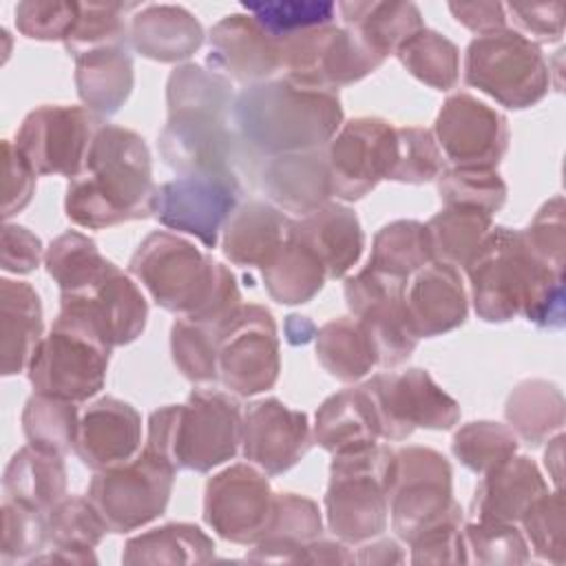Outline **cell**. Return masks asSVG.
<instances>
[{
  "label": "cell",
  "instance_id": "9c48e42d",
  "mask_svg": "<svg viewBox=\"0 0 566 566\" xmlns=\"http://www.w3.org/2000/svg\"><path fill=\"white\" fill-rule=\"evenodd\" d=\"M175 473L177 469L170 462L144 447L128 462L95 471L86 495L108 531L126 533L164 513Z\"/></svg>",
  "mask_w": 566,
  "mask_h": 566
},
{
  "label": "cell",
  "instance_id": "9a60e30c",
  "mask_svg": "<svg viewBox=\"0 0 566 566\" xmlns=\"http://www.w3.org/2000/svg\"><path fill=\"white\" fill-rule=\"evenodd\" d=\"M363 387L374 402L385 440H405L418 427L451 429L460 420L458 402L433 382L427 369L382 371Z\"/></svg>",
  "mask_w": 566,
  "mask_h": 566
},
{
  "label": "cell",
  "instance_id": "d4e9b609",
  "mask_svg": "<svg viewBox=\"0 0 566 566\" xmlns=\"http://www.w3.org/2000/svg\"><path fill=\"white\" fill-rule=\"evenodd\" d=\"M405 310L418 338H433L460 327L469 303L458 268L431 261L407 279Z\"/></svg>",
  "mask_w": 566,
  "mask_h": 566
},
{
  "label": "cell",
  "instance_id": "6da1fadb",
  "mask_svg": "<svg viewBox=\"0 0 566 566\" xmlns=\"http://www.w3.org/2000/svg\"><path fill=\"white\" fill-rule=\"evenodd\" d=\"M464 270L482 321L506 323L522 314L544 329L564 327V272L537 259L522 230L491 228Z\"/></svg>",
  "mask_w": 566,
  "mask_h": 566
},
{
  "label": "cell",
  "instance_id": "5bb4252c",
  "mask_svg": "<svg viewBox=\"0 0 566 566\" xmlns=\"http://www.w3.org/2000/svg\"><path fill=\"white\" fill-rule=\"evenodd\" d=\"M241 184L234 172L181 175L155 188L150 214L166 228L214 248L219 232L237 210Z\"/></svg>",
  "mask_w": 566,
  "mask_h": 566
},
{
  "label": "cell",
  "instance_id": "6f0895ef",
  "mask_svg": "<svg viewBox=\"0 0 566 566\" xmlns=\"http://www.w3.org/2000/svg\"><path fill=\"white\" fill-rule=\"evenodd\" d=\"M522 237L528 245V250L548 263L551 268L564 272L566 265V221H564V199L562 195H555L548 199L526 230H522Z\"/></svg>",
  "mask_w": 566,
  "mask_h": 566
},
{
  "label": "cell",
  "instance_id": "74e56055",
  "mask_svg": "<svg viewBox=\"0 0 566 566\" xmlns=\"http://www.w3.org/2000/svg\"><path fill=\"white\" fill-rule=\"evenodd\" d=\"M268 294L281 305H298L314 298L327 272L321 259L290 228V237L279 254L261 270Z\"/></svg>",
  "mask_w": 566,
  "mask_h": 566
},
{
  "label": "cell",
  "instance_id": "836d02e7",
  "mask_svg": "<svg viewBox=\"0 0 566 566\" xmlns=\"http://www.w3.org/2000/svg\"><path fill=\"white\" fill-rule=\"evenodd\" d=\"M336 11L343 18V27L382 60L424 27L422 13L413 2L354 0L338 2Z\"/></svg>",
  "mask_w": 566,
  "mask_h": 566
},
{
  "label": "cell",
  "instance_id": "8d00e7d4",
  "mask_svg": "<svg viewBox=\"0 0 566 566\" xmlns=\"http://www.w3.org/2000/svg\"><path fill=\"white\" fill-rule=\"evenodd\" d=\"M321 526V513L312 500L296 493H274L270 524L250 559L287 562V553H294L292 562H296L298 548L316 539Z\"/></svg>",
  "mask_w": 566,
  "mask_h": 566
},
{
  "label": "cell",
  "instance_id": "f35d334b",
  "mask_svg": "<svg viewBox=\"0 0 566 566\" xmlns=\"http://www.w3.org/2000/svg\"><path fill=\"white\" fill-rule=\"evenodd\" d=\"M504 416L515 438L537 447L564 424L562 389L548 380H524L511 391Z\"/></svg>",
  "mask_w": 566,
  "mask_h": 566
},
{
  "label": "cell",
  "instance_id": "680465c9",
  "mask_svg": "<svg viewBox=\"0 0 566 566\" xmlns=\"http://www.w3.org/2000/svg\"><path fill=\"white\" fill-rule=\"evenodd\" d=\"M49 542L46 513L7 500L2 506V557H27Z\"/></svg>",
  "mask_w": 566,
  "mask_h": 566
},
{
  "label": "cell",
  "instance_id": "db71d44e",
  "mask_svg": "<svg viewBox=\"0 0 566 566\" xmlns=\"http://www.w3.org/2000/svg\"><path fill=\"white\" fill-rule=\"evenodd\" d=\"M464 562L482 564H515L528 559V546L513 524L504 522H471L462 528Z\"/></svg>",
  "mask_w": 566,
  "mask_h": 566
},
{
  "label": "cell",
  "instance_id": "f907efd6",
  "mask_svg": "<svg viewBox=\"0 0 566 566\" xmlns=\"http://www.w3.org/2000/svg\"><path fill=\"white\" fill-rule=\"evenodd\" d=\"M135 9L137 4L126 2H80L77 20L64 40L66 51L75 57L104 44H130L126 13Z\"/></svg>",
  "mask_w": 566,
  "mask_h": 566
},
{
  "label": "cell",
  "instance_id": "6125c7cd",
  "mask_svg": "<svg viewBox=\"0 0 566 566\" xmlns=\"http://www.w3.org/2000/svg\"><path fill=\"white\" fill-rule=\"evenodd\" d=\"M42 259V241L24 226L7 223L2 230V270L27 274Z\"/></svg>",
  "mask_w": 566,
  "mask_h": 566
},
{
  "label": "cell",
  "instance_id": "d6986e66",
  "mask_svg": "<svg viewBox=\"0 0 566 566\" xmlns=\"http://www.w3.org/2000/svg\"><path fill=\"white\" fill-rule=\"evenodd\" d=\"M274 493L259 467L232 464L206 484L203 520L217 535L237 544H256L272 517Z\"/></svg>",
  "mask_w": 566,
  "mask_h": 566
},
{
  "label": "cell",
  "instance_id": "ab89813d",
  "mask_svg": "<svg viewBox=\"0 0 566 566\" xmlns=\"http://www.w3.org/2000/svg\"><path fill=\"white\" fill-rule=\"evenodd\" d=\"M491 228V214L478 208L444 206L427 223L433 261L467 268Z\"/></svg>",
  "mask_w": 566,
  "mask_h": 566
},
{
  "label": "cell",
  "instance_id": "1f68e13d",
  "mask_svg": "<svg viewBox=\"0 0 566 566\" xmlns=\"http://www.w3.org/2000/svg\"><path fill=\"white\" fill-rule=\"evenodd\" d=\"M380 424L374 402L363 385L329 396L316 411L312 440L329 453L376 444Z\"/></svg>",
  "mask_w": 566,
  "mask_h": 566
},
{
  "label": "cell",
  "instance_id": "e7e4bbea",
  "mask_svg": "<svg viewBox=\"0 0 566 566\" xmlns=\"http://www.w3.org/2000/svg\"><path fill=\"white\" fill-rule=\"evenodd\" d=\"M316 327L307 316H298V314H290L285 321V338L292 345H305L314 338Z\"/></svg>",
  "mask_w": 566,
  "mask_h": 566
},
{
  "label": "cell",
  "instance_id": "b9f144b4",
  "mask_svg": "<svg viewBox=\"0 0 566 566\" xmlns=\"http://www.w3.org/2000/svg\"><path fill=\"white\" fill-rule=\"evenodd\" d=\"M214 553L212 539L195 524H166L126 544L122 559L126 564L161 562H208Z\"/></svg>",
  "mask_w": 566,
  "mask_h": 566
},
{
  "label": "cell",
  "instance_id": "d6a6232c",
  "mask_svg": "<svg viewBox=\"0 0 566 566\" xmlns=\"http://www.w3.org/2000/svg\"><path fill=\"white\" fill-rule=\"evenodd\" d=\"M42 340V305L38 292L24 281H0V354L2 374L13 376L29 367Z\"/></svg>",
  "mask_w": 566,
  "mask_h": 566
},
{
  "label": "cell",
  "instance_id": "484cf974",
  "mask_svg": "<svg viewBox=\"0 0 566 566\" xmlns=\"http://www.w3.org/2000/svg\"><path fill=\"white\" fill-rule=\"evenodd\" d=\"M261 188L283 212L305 217L318 210L332 197L325 150L270 157L261 170Z\"/></svg>",
  "mask_w": 566,
  "mask_h": 566
},
{
  "label": "cell",
  "instance_id": "e575fe53",
  "mask_svg": "<svg viewBox=\"0 0 566 566\" xmlns=\"http://www.w3.org/2000/svg\"><path fill=\"white\" fill-rule=\"evenodd\" d=\"M7 500L46 513L66 493V469L57 453L22 447L7 464L2 480Z\"/></svg>",
  "mask_w": 566,
  "mask_h": 566
},
{
  "label": "cell",
  "instance_id": "4fadbf2b",
  "mask_svg": "<svg viewBox=\"0 0 566 566\" xmlns=\"http://www.w3.org/2000/svg\"><path fill=\"white\" fill-rule=\"evenodd\" d=\"M382 62L349 29L336 24L281 40V69L285 77L312 88L336 91L363 80Z\"/></svg>",
  "mask_w": 566,
  "mask_h": 566
},
{
  "label": "cell",
  "instance_id": "91938a15",
  "mask_svg": "<svg viewBox=\"0 0 566 566\" xmlns=\"http://www.w3.org/2000/svg\"><path fill=\"white\" fill-rule=\"evenodd\" d=\"M506 20H513L522 35L539 42H557L564 35V2L504 4Z\"/></svg>",
  "mask_w": 566,
  "mask_h": 566
},
{
  "label": "cell",
  "instance_id": "f6af8a7d",
  "mask_svg": "<svg viewBox=\"0 0 566 566\" xmlns=\"http://www.w3.org/2000/svg\"><path fill=\"white\" fill-rule=\"evenodd\" d=\"M77 422L75 402L44 394H33L22 411V429L29 444L57 455H64L73 447Z\"/></svg>",
  "mask_w": 566,
  "mask_h": 566
},
{
  "label": "cell",
  "instance_id": "ee69618b",
  "mask_svg": "<svg viewBox=\"0 0 566 566\" xmlns=\"http://www.w3.org/2000/svg\"><path fill=\"white\" fill-rule=\"evenodd\" d=\"M431 261V241L427 234V226L420 221H391L382 226L374 237L369 265L378 270L409 279L413 272Z\"/></svg>",
  "mask_w": 566,
  "mask_h": 566
},
{
  "label": "cell",
  "instance_id": "4316f807",
  "mask_svg": "<svg viewBox=\"0 0 566 566\" xmlns=\"http://www.w3.org/2000/svg\"><path fill=\"white\" fill-rule=\"evenodd\" d=\"M546 491L548 484L537 464L526 455H511L482 475L471 500V513L480 522L513 524Z\"/></svg>",
  "mask_w": 566,
  "mask_h": 566
},
{
  "label": "cell",
  "instance_id": "d590c367",
  "mask_svg": "<svg viewBox=\"0 0 566 566\" xmlns=\"http://www.w3.org/2000/svg\"><path fill=\"white\" fill-rule=\"evenodd\" d=\"M316 358L340 382H356L378 365L371 336L352 316L332 318L316 332Z\"/></svg>",
  "mask_w": 566,
  "mask_h": 566
},
{
  "label": "cell",
  "instance_id": "603a6c76",
  "mask_svg": "<svg viewBox=\"0 0 566 566\" xmlns=\"http://www.w3.org/2000/svg\"><path fill=\"white\" fill-rule=\"evenodd\" d=\"M210 71L245 86L270 80L281 71V42L250 13L221 18L208 35Z\"/></svg>",
  "mask_w": 566,
  "mask_h": 566
},
{
  "label": "cell",
  "instance_id": "30bf717a",
  "mask_svg": "<svg viewBox=\"0 0 566 566\" xmlns=\"http://www.w3.org/2000/svg\"><path fill=\"white\" fill-rule=\"evenodd\" d=\"M146 318L148 303L142 290L113 265L95 285L82 292H60V314L55 321L113 349L142 336Z\"/></svg>",
  "mask_w": 566,
  "mask_h": 566
},
{
  "label": "cell",
  "instance_id": "be15d7a7",
  "mask_svg": "<svg viewBox=\"0 0 566 566\" xmlns=\"http://www.w3.org/2000/svg\"><path fill=\"white\" fill-rule=\"evenodd\" d=\"M453 18L478 35L506 29V11L500 2H449Z\"/></svg>",
  "mask_w": 566,
  "mask_h": 566
},
{
  "label": "cell",
  "instance_id": "bcb514c9",
  "mask_svg": "<svg viewBox=\"0 0 566 566\" xmlns=\"http://www.w3.org/2000/svg\"><path fill=\"white\" fill-rule=\"evenodd\" d=\"M108 531L106 522L88 497H62L46 511V535L53 548L91 553Z\"/></svg>",
  "mask_w": 566,
  "mask_h": 566
},
{
  "label": "cell",
  "instance_id": "60d3db41",
  "mask_svg": "<svg viewBox=\"0 0 566 566\" xmlns=\"http://www.w3.org/2000/svg\"><path fill=\"white\" fill-rule=\"evenodd\" d=\"M44 265L60 292H82L95 285L115 263L99 254L93 239L69 230L51 241L44 252Z\"/></svg>",
  "mask_w": 566,
  "mask_h": 566
},
{
  "label": "cell",
  "instance_id": "e0dca14e",
  "mask_svg": "<svg viewBox=\"0 0 566 566\" xmlns=\"http://www.w3.org/2000/svg\"><path fill=\"white\" fill-rule=\"evenodd\" d=\"M405 285L407 279L369 263L345 283V298L352 314L371 336L378 365L389 369L405 363L418 345L405 310Z\"/></svg>",
  "mask_w": 566,
  "mask_h": 566
},
{
  "label": "cell",
  "instance_id": "681fc988",
  "mask_svg": "<svg viewBox=\"0 0 566 566\" xmlns=\"http://www.w3.org/2000/svg\"><path fill=\"white\" fill-rule=\"evenodd\" d=\"M453 455L473 473L484 475L506 462L517 451L515 433L497 422H469L455 431L451 442Z\"/></svg>",
  "mask_w": 566,
  "mask_h": 566
},
{
  "label": "cell",
  "instance_id": "ac0fdd59",
  "mask_svg": "<svg viewBox=\"0 0 566 566\" xmlns=\"http://www.w3.org/2000/svg\"><path fill=\"white\" fill-rule=\"evenodd\" d=\"M325 155L332 197L363 199L391 172L396 128L380 117H356L338 128Z\"/></svg>",
  "mask_w": 566,
  "mask_h": 566
},
{
  "label": "cell",
  "instance_id": "816d5d0a",
  "mask_svg": "<svg viewBox=\"0 0 566 566\" xmlns=\"http://www.w3.org/2000/svg\"><path fill=\"white\" fill-rule=\"evenodd\" d=\"M170 352L177 369L192 382H212L217 374V336L210 327L179 316L170 329Z\"/></svg>",
  "mask_w": 566,
  "mask_h": 566
},
{
  "label": "cell",
  "instance_id": "7dc6e473",
  "mask_svg": "<svg viewBox=\"0 0 566 566\" xmlns=\"http://www.w3.org/2000/svg\"><path fill=\"white\" fill-rule=\"evenodd\" d=\"M250 13L279 42L296 33L334 24L336 4L329 0H265L243 2Z\"/></svg>",
  "mask_w": 566,
  "mask_h": 566
},
{
  "label": "cell",
  "instance_id": "c3c4849f",
  "mask_svg": "<svg viewBox=\"0 0 566 566\" xmlns=\"http://www.w3.org/2000/svg\"><path fill=\"white\" fill-rule=\"evenodd\" d=\"M438 192L444 206L478 208L491 217L506 201V184L495 168H444L438 175Z\"/></svg>",
  "mask_w": 566,
  "mask_h": 566
},
{
  "label": "cell",
  "instance_id": "277c9868",
  "mask_svg": "<svg viewBox=\"0 0 566 566\" xmlns=\"http://www.w3.org/2000/svg\"><path fill=\"white\" fill-rule=\"evenodd\" d=\"M232 122L241 142L270 159L329 144L343 126V108L336 91L281 77L245 86L234 97Z\"/></svg>",
  "mask_w": 566,
  "mask_h": 566
},
{
  "label": "cell",
  "instance_id": "8992f818",
  "mask_svg": "<svg viewBox=\"0 0 566 566\" xmlns=\"http://www.w3.org/2000/svg\"><path fill=\"white\" fill-rule=\"evenodd\" d=\"M394 453L378 442L334 453L325 511L329 528L343 542H365L385 531Z\"/></svg>",
  "mask_w": 566,
  "mask_h": 566
},
{
  "label": "cell",
  "instance_id": "7bdbcfd3",
  "mask_svg": "<svg viewBox=\"0 0 566 566\" xmlns=\"http://www.w3.org/2000/svg\"><path fill=\"white\" fill-rule=\"evenodd\" d=\"M402 66L422 84L436 91H449L460 77V51L442 33L422 27L409 35L396 51Z\"/></svg>",
  "mask_w": 566,
  "mask_h": 566
},
{
  "label": "cell",
  "instance_id": "cb8c5ba5",
  "mask_svg": "<svg viewBox=\"0 0 566 566\" xmlns=\"http://www.w3.org/2000/svg\"><path fill=\"white\" fill-rule=\"evenodd\" d=\"M142 447V416L128 402L104 396L80 416L75 455L93 471L128 462Z\"/></svg>",
  "mask_w": 566,
  "mask_h": 566
},
{
  "label": "cell",
  "instance_id": "f5cc1de1",
  "mask_svg": "<svg viewBox=\"0 0 566 566\" xmlns=\"http://www.w3.org/2000/svg\"><path fill=\"white\" fill-rule=\"evenodd\" d=\"M444 170L442 153L427 128H396V157L387 179L402 184H424Z\"/></svg>",
  "mask_w": 566,
  "mask_h": 566
},
{
  "label": "cell",
  "instance_id": "94428289",
  "mask_svg": "<svg viewBox=\"0 0 566 566\" xmlns=\"http://www.w3.org/2000/svg\"><path fill=\"white\" fill-rule=\"evenodd\" d=\"M2 157H4L2 214H4V219H9L15 212H20L22 208H27V203L31 201L38 172L33 170L29 159L20 153V148L9 139H4V144H2Z\"/></svg>",
  "mask_w": 566,
  "mask_h": 566
},
{
  "label": "cell",
  "instance_id": "44dd1931",
  "mask_svg": "<svg viewBox=\"0 0 566 566\" xmlns=\"http://www.w3.org/2000/svg\"><path fill=\"white\" fill-rule=\"evenodd\" d=\"M221 111L186 108L168 113L159 133V153L179 175L232 172L234 135Z\"/></svg>",
  "mask_w": 566,
  "mask_h": 566
},
{
  "label": "cell",
  "instance_id": "52a82bcc",
  "mask_svg": "<svg viewBox=\"0 0 566 566\" xmlns=\"http://www.w3.org/2000/svg\"><path fill=\"white\" fill-rule=\"evenodd\" d=\"M464 82L506 108H528L548 93L551 66L537 42L506 27L469 42Z\"/></svg>",
  "mask_w": 566,
  "mask_h": 566
},
{
  "label": "cell",
  "instance_id": "f1b7e54d",
  "mask_svg": "<svg viewBox=\"0 0 566 566\" xmlns=\"http://www.w3.org/2000/svg\"><path fill=\"white\" fill-rule=\"evenodd\" d=\"M292 232L321 259L327 279L345 276L360 259L365 234L356 212L343 203L327 201L318 210L292 219Z\"/></svg>",
  "mask_w": 566,
  "mask_h": 566
},
{
  "label": "cell",
  "instance_id": "f546056e",
  "mask_svg": "<svg viewBox=\"0 0 566 566\" xmlns=\"http://www.w3.org/2000/svg\"><path fill=\"white\" fill-rule=\"evenodd\" d=\"M292 219L268 201L237 206L223 226V254L237 265L265 268L290 237Z\"/></svg>",
  "mask_w": 566,
  "mask_h": 566
},
{
  "label": "cell",
  "instance_id": "7402d4cb",
  "mask_svg": "<svg viewBox=\"0 0 566 566\" xmlns=\"http://www.w3.org/2000/svg\"><path fill=\"white\" fill-rule=\"evenodd\" d=\"M310 447L312 431L303 411L290 409L276 398H265L252 402L243 413V455L265 475L292 469Z\"/></svg>",
  "mask_w": 566,
  "mask_h": 566
},
{
  "label": "cell",
  "instance_id": "7a4b0ae2",
  "mask_svg": "<svg viewBox=\"0 0 566 566\" xmlns=\"http://www.w3.org/2000/svg\"><path fill=\"white\" fill-rule=\"evenodd\" d=\"M128 272L153 301L217 332L243 303L234 274L195 243L157 230L130 256Z\"/></svg>",
  "mask_w": 566,
  "mask_h": 566
},
{
  "label": "cell",
  "instance_id": "03108f58",
  "mask_svg": "<svg viewBox=\"0 0 566 566\" xmlns=\"http://www.w3.org/2000/svg\"><path fill=\"white\" fill-rule=\"evenodd\" d=\"M562 451H564V436L557 433L544 453V464L553 478V482L559 486L562 484Z\"/></svg>",
  "mask_w": 566,
  "mask_h": 566
},
{
  "label": "cell",
  "instance_id": "2e32d148",
  "mask_svg": "<svg viewBox=\"0 0 566 566\" xmlns=\"http://www.w3.org/2000/svg\"><path fill=\"white\" fill-rule=\"evenodd\" d=\"M104 117L86 106L44 104L31 111L15 133V146L38 175L77 177Z\"/></svg>",
  "mask_w": 566,
  "mask_h": 566
},
{
  "label": "cell",
  "instance_id": "3957f363",
  "mask_svg": "<svg viewBox=\"0 0 566 566\" xmlns=\"http://www.w3.org/2000/svg\"><path fill=\"white\" fill-rule=\"evenodd\" d=\"M150 153L135 130L104 124L88 148L84 168L69 181L66 217L88 230L144 219L153 199Z\"/></svg>",
  "mask_w": 566,
  "mask_h": 566
},
{
  "label": "cell",
  "instance_id": "11a10c76",
  "mask_svg": "<svg viewBox=\"0 0 566 566\" xmlns=\"http://www.w3.org/2000/svg\"><path fill=\"white\" fill-rule=\"evenodd\" d=\"M80 2L71 0H24L13 9L18 31L29 40L64 42L77 20Z\"/></svg>",
  "mask_w": 566,
  "mask_h": 566
},
{
  "label": "cell",
  "instance_id": "ba28073f",
  "mask_svg": "<svg viewBox=\"0 0 566 566\" xmlns=\"http://www.w3.org/2000/svg\"><path fill=\"white\" fill-rule=\"evenodd\" d=\"M391 526L405 542L462 522V509L451 493V464L427 447H407L394 453L389 486Z\"/></svg>",
  "mask_w": 566,
  "mask_h": 566
},
{
  "label": "cell",
  "instance_id": "83f0119b",
  "mask_svg": "<svg viewBox=\"0 0 566 566\" xmlns=\"http://www.w3.org/2000/svg\"><path fill=\"white\" fill-rule=\"evenodd\" d=\"M203 40L201 22L181 4H146L128 22L130 46L155 62L188 60Z\"/></svg>",
  "mask_w": 566,
  "mask_h": 566
},
{
  "label": "cell",
  "instance_id": "ffe728a7",
  "mask_svg": "<svg viewBox=\"0 0 566 566\" xmlns=\"http://www.w3.org/2000/svg\"><path fill=\"white\" fill-rule=\"evenodd\" d=\"M436 142L453 166L495 168L509 148V124L495 108L458 93L438 113Z\"/></svg>",
  "mask_w": 566,
  "mask_h": 566
},
{
  "label": "cell",
  "instance_id": "9f6ffc18",
  "mask_svg": "<svg viewBox=\"0 0 566 566\" xmlns=\"http://www.w3.org/2000/svg\"><path fill=\"white\" fill-rule=\"evenodd\" d=\"M533 551L555 564L564 562V500L562 493H544L522 517Z\"/></svg>",
  "mask_w": 566,
  "mask_h": 566
},
{
  "label": "cell",
  "instance_id": "5b68a950",
  "mask_svg": "<svg viewBox=\"0 0 566 566\" xmlns=\"http://www.w3.org/2000/svg\"><path fill=\"white\" fill-rule=\"evenodd\" d=\"M241 433L243 413L232 396L195 389L186 405H168L150 413L146 449L177 471L206 473L237 455Z\"/></svg>",
  "mask_w": 566,
  "mask_h": 566
},
{
  "label": "cell",
  "instance_id": "7c38bea8",
  "mask_svg": "<svg viewBox=\"0 0 566 566\" xmlns=\"http://www.w3.org/2000/svg\"><path fill=\"white\" fill-rule=\"evenodd\" d=\"M108 356V347L55 321L29 360V382L35 394L84 402L104 387Z\"/></svg>",
  "mask_w": 566,
  "mask_h": 566
},
{
  "label": "cell",
  "instance_id": "4dcf8cb0",
  "mask_svg": "<svg viewBox=\"0 0 566 566\" xmlns=\"http://www.w3.org/2000/svg\"><path fill=\"white\" fill-rule=\"evenodd\" d=\"M130 44H104L75 55V86L88 111L115 115L133 91Z\"/></svg>",
  "mask_w": 566,
  "mask_h": 566
},
{
  "label": "cell",
  "instance_id": "8fae6325",
  "mask_svg": "<svg viewBox=\"0 0 566 566\" xmlns=\"http://www.w3.org/2000/svg\"><path fill=\"white\" fill-rule=\"evenodd\" d=\"M217 374L237 396L272 389L279 378L276 325L263 305H241L217 332Z\"/></svg>",
  "mask_w": 566,
  "mask_h": 566
}]
</instances>
